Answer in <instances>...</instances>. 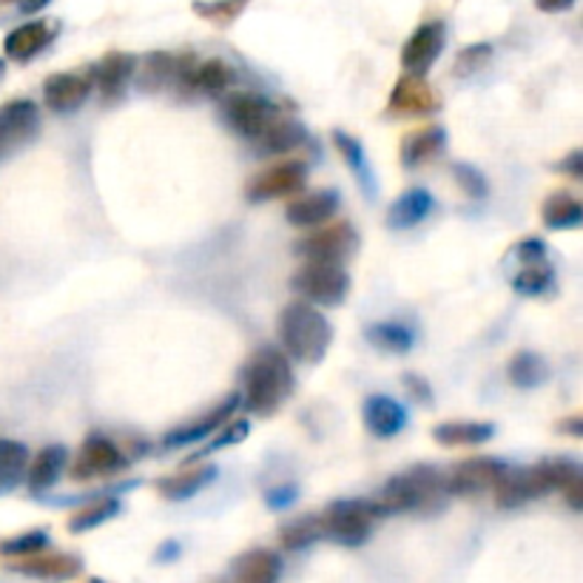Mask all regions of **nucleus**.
I'll use <instances>...</instances> for the list:
<instances>
[{
  "label": "nucleus",
  "mask_w": 583,
  "mask_h": 583,
  "mask_svg": "<svg viewBox=\"0 0 583 583\" xmlns=\"http://www.w3.org/2000/svg\"><path fill=\"white\" fill-rule=\"evenodd\" d=\"M243 387L245 393H239L245 399V407L250 413H257L262 418L276 416L282 410V404L288 402L294 396L296 376L294 367H290V359L285 350L280 348H259L250 362L245 364L243 373Z\"/></svg>",
  "instance_id": "obj_1"
},
{
  "label": "nucleus",
  "mask_w": 583,
  "mask_h": 583,
  "mask_svg": "<svg viewBox=\"0 0 583 583\" xmlns=\"http://www.w3.org/2000/svg\"><path fill=\"white\" fill-rule=\"evenodd\" d=\"M583 476L581 464L575 458H544V462L532 464V467H521V470H507L501 476L498 484L493 487L495 504L501 509H516L527 501L544 498V495L563 490L569 481H575Z\"/></svg>",
  "instance_id": "obj_2"
},
{
  "label": "nucleus",
  "mask_w": 583,
  "mask_h": 583,
  "mask_svg": "<svg viewBox=\"0 0 583 583\" xmlns=\"http://www.w3.org/2000/svg\"><path fill=\"white\" fill-rule=\"evenodd\" d=\"M448 495L444 472L432 464H416L410 470L399 472L381 487V493L373 498L379 516H396V513H422V509L439 507Z\"/></svg>",
  "instance_id": "obj_3"
},
{
  "label": "nucleus",
  "mask_w": 583,
  "mask_h": 583,
  "mask_svg": "<svg viewBox=\"0 0 583 583\" xmlns=\"http://www.w3.org/2000/svg\"><path fill=\"white\" fill-rule=\"evenodd\" d=\"M280 339L290 359L319 364L331 350L334 331L325 313H319L311 302H290L280 313Z\"/></svg>",
  "instance_id": "obj_4"
},
{
  "label": "nucleus",
  "mask_w": 583,
  "mask_h": 583,
  "mask_svg": "<svg viewBox=\"0 0 583 583\" xmlns=\"http://www.w3.org/2000/svg\"><path fill=\"white\" fill-rule=\"evenodd\" d=\"M379 518V509H376L373 501H334V504L319 516V521H322V539H331L334 544L357 549V546L367 544V539L373 535V527H376Z\"/></svg>",
  "instance_id": "obj_5"
},
{
  "label": "nucleus",
  "mask_w": 583,
  "mask_h": 583,
  "mask_svg": "<svg viewBox=\"0 0 583 583\" xmlns=\"http://www.w3.org/2000/svg\"><path fill=\"white\" fill-rule=\"evenodd\" d=\"M290 285L311 305H325V308H336L350 294V276L339 262H305L294 273Z\"/></svg>",
  "instance_id": "obj_6"
},
{
  "label": "nucleus",
  "mask_w": 583,
  "mask_h": 583,
  "mask_svg": "<svg viewBox=\"0 0 583 583\" xmlns=\"http://www.w3.org/2000/svg\"><path fill=\"white\" fill-rule=\"evenodd\" d=\"M131 464V458L122 453V448L103 432H91L89 439L80 444L75 464H72V481H94V478H108L122 472Z\"/></svg>",
  "instance_id": "obj_7"
},
{
  "label": "nucleus",
  "mask_w": 583,
  "mask_h": 583,
  "mask_svg": "<svg viewBox=\"0 0 583 583\" xmlns=\"http://www.w3.org/2000/svg\"><path fill=\"white\" fill-rule=\"evenodd\" d=\"M359 236L350 222H334L308 234L305 239L296 243V254L305 257V262H339L345 265V259L357 250Z\"/></svg>",
  "instance_id": "obj_8"
},
{
  "label": "nucleus",
  "mask_w": 583,
  "mask_h": 583,
  "mask_svg": "<svg viewBox=\"0 0 583 583\" xmlns=\"http://www.w3.org/2000/svg\"><path fill=\"white\" fill-rule=\"evenodd\" d=\"M225 114V122L236 134L248 137V140H257L262 131H265L268 122H273L280 117V108L273 106L271 100L262 98V94H254V91H236L225 100L222 106Z\"/></svg>",
  "instance_id": "obj_9"
},
{
  "label": "nucleus",
  "mask_w": 583,
  "mask_h": 583,
  "mask_svg": "<svg viewBox=\"0 0 583 583\" xmlns=\"http://www.w3.org/2000/svg\"><path fill=\"white\" fill-rule=\"evenodd\" d=\"M509 467L501 458H490V455H476L467 462H458L450 472H444V487L448 495H478L493 490L501 481V476Z\"/></svg>",
  "instance_id": "obj_10"
},
{
  "label": "nucleus",
  "mask_w": 583,
  "mask_h": 583,
  "mask_svg": "<svg viewBox=\"0 0 583 583\" xmlns=\"http://www.w3.org/2000/svg\"><path fill=\"white\" fill-rule=\"evenodd\" d=\"M40 117L31 100H9L0 106V159L15 154L38 137Z\"/></svg>",
  "instance_id": "obj_11"
},
{
  "label": "nucleus",
  "mask_w": 583,
  "mask_h": 583,
  "mask_svg": "<svg viewBox=\"0 0 583 583\" xmlns=\"http://www.w3.org/2000/svg\"><path fill=\"white\" fill-rule=\"evenodd\" d=\"M305 182H308V166L302 159H288V163L271 166L268 171L254 177L248 185V199L250 203H268V199L294 197L305 189Z\"/></svg>",
  "instance_id": "obj_12"
},
{
  "label": "nucleus",
  "mask_w": 583,
  "mask_h": 583,
  "mask_svg": "<svg viewBox=\"0 0 583 583\" xmlns=\"http://www.w3.org/2000/svg\"><path fill=\"white\" fill-rule=\"evenodd\" d=\"M94 89L91 72H54L43 80V103L57 114H72L83 106Z\"/></svg>",
  "instance_id": "obj_13"
},
{
  "label": "nucleus",
  "mask_w": 583,
  "mask_h": 583,
  "mask_svg": "<svg viewBox=\"0 0 583 583\" xmlns=\"http://www.w3.org/2000/svg\"><path fill=\"white\" fill-rule=\"evenodd\" d=\"M439 106V94L427 83L425 75H402L390 91V100H387V108L396 117H425Z\"/></svg>",
  "instance_id": "obj_14"
},
{
  "label": "nucleus",
  "mask_w": 583,
  "mask_h": 583,
  "mask_svg": "<svg viewBox=\"0 0 583 583\" xmlns=\"http://www.w3.org/2000/svg\"><path fill=\"white\" fill-rule=\"evenodd\" d=\"M9 569L23 578H35V581L63 583L83 575V558L72 553H46L43 549L38 555H29V558H17L15 563H9Z\"/></svg>",
  "instance_id": "obj_15"
},
{
  "label": "nucleus",
  "mask_w": 583,
  "mask_h": 583,
  "mask_svg": "<svg viewBox=\"0 0 583 583\" xmlns=\"http://www.w3.org/2000/svg\"><path fill=\"white\" fill-rule=\"evenodd\" d=\"M444 40H448V29L444 23L430 21L422 23L410 40L402 49V66L407 75H427L432 68V63L439 61L441 49H444Z\"/></svg>",
  "instance_id": "obj_16"
},
{
  "label": "nucleus",
  "mask_w": 583,
  "mask_h": 583,
  "mask_svg": "<svg viewBox=\"0 0 583 583\" xmlns=\"http://www.w3.org/2000/svg\"><path fill=\"white\" fill-rule=\"evenodd\" d=\"M239 402H243V396L239 393H231L225 399V402H220L217 407L205 410L203 416L194 418V422H189V425H180L174 427L171 432H166V439H163V444H166L168 450L171 448H189V444H197V441H205L211 432L220 430L222 425H225L228 418L234 416L236 407H239Z\"/></svg>",
  "instance_id": "obj_17"
},
{
  "label": "nucleus",
  "mask_w": 583,
  "mask_h": 583,
  "mask_svg": "<svg viewBox=\"0 0 583 583\" xmlns=\"http://www.w3.org/2000/svg\"><path fill=\"white\" fill-rule=\"evenodd\" d=\"M134 72L137 57L126 52H108L98 66L91 68V77H94V86L100 89L103 103H120L122 94L129 91Z\"/></svg>",
  "instance_id": "obj_18"
},
{
  "label": "nucleus",
  "mask_w": 583,
  "mask_h": 583,
  "mask_svg": "<svg viewBox=\"0 0 583 583\" xmlns=\"http://www.w3.org/2000/svg\"><path fill=\"white\" fill-rule=\"evenodd\" d=\"M362 418L367 432L376 436V439H393V436H399L407 427V410H404V404L385 393L364 399Z\"/></svg>",
  "instance_id": "obj_19"
},
{
  "label": "nucleus",
  "mask_w": 583,
  "mask_h": 583,
  "mask_svg": "<svg viewBox=\"0 0 583 583\" xmlns=\"http://www.w3.org/2000/svg\"><path fill=\"white\" fill-rule=\"evenodd\" d=\"M339 211V194L336 191H313L305 197L288 203V222L294 228H319L331 222Z\"/></svg>",
  "instance_id": "obj_20"
},
{
  "label": "nucleus",
  "mask_w": 583,
  "mask_h": 583,
  "mask_svg": "<svg viewBox=\"0 0 583 583\" xmlns=\"http://www.w3.org/2000/svg\"><path fill=\"white\" fill-rule=\"evenodd\" d=\"M217 476H220V472H217L213 464L194 462V467H189V470H180V472H174V476L157 478L154 487H157V493L163 495V498L185 501V498H191V495L203 493L205 487H211L213 481H217Z\"/></svg>",
  "instance_id": "obj_21"
},
{
  "label": "nucleus",
  "mask_w": 583,
  "mask_h": 583,
  "mask_svg": "<svg viewBox=\"0 0 583 583\" xmlns=\"http://www.w3.org/2000/svg\"><path fill=\"white\" fill-rule=\"evenodd\" d=\"M52 38H54V23L29 21L23 23V26H17L15 31H9L7 40H3V52H7L9 61L26 63L38 52H43L46 46L52 43Z\"/></svg>",
  "instance_id": "obj_22"
},
{
  "label": "nucleus",
  "mask_w": 583,
  "mask_h": 583,
  "mask_svg": "<svg viewBox=\"0 0 583 583\" xmlns=\"http://www.w3.org/2000/svg\"><path fill=\"white\" fill-rule=\"evenodd\" d=\"M444 148H448V131L441 129V126H427V129L410 131L404 137L399 157H402L404 168H422L436 157H441Z\"/></svg>",
  "instance_id": "obj_23"
},
{
  "label": "nucleus",
  "mask_w": 583,
  "mask_h": 583,
  "mask_svg": "<svg viewBox=\"0 0 583 583\" xmlns=\"http://www.w3.org/2000/svg\"><path fill=\"white\" fill-rule=\"evenodd\" d=\"M66 448L63 444H46L38 450V455L31 458L26 467V484H29L31 495L49 493L57 481H61L63 470H66Z\"/></svg>",
  "instance_id": "obj_24"
},
{
  "label": "nucleus",
  "mask_w": 583,
  "mask_h": 583,
  "mask_svg": "<svg viewBox=\"0 0 583 583\" xmlns=\"http://www.w3.org/2000/svg\"><path fill=\"white\" fill-rule=\"evenodd\" d=\"M234 583H280L282 558L271 549H248L231 567Z\"/></svg>",
  "instance_id": "obj_25"
},
{
  "label": "nucleus",
  "mask_w": 583,
  "mask_h": 583,
  "mask_svg": "<svg viewBox=\"0 0 583 583\" xmlns=\"http://www.w3.org/2000/svg\"><path fill=\"white\" fill-rule=\"evenodd\" d=\"M432 194L425 189H410L387 208V228L393 231H410L418 222H425L432 211Z\"/></svg>",
  "instance_id": "obj_26"
},
{
  "label": "nucleus",
  "mask_w": 583,
  "mask_h": 583,
  "mask_svg": "<svg viewBox=\"0 0 583 583\" xmlns=\"http://www.w3.org/2000/svg\"><path fill=\"white\" fill-rule=\"evenodd\" d=\"M495 436V427L487 422H444L432 427V441L441 448H478Z\"/></svg>",
  "instance_id": "obj_27"
},
{
  "label": "nucleus",
  "mask_w": 583,
  "mask_h": 583,
  "mask_svg": "<svg viewBox=\"0 0 583 583\" xmlns=\"http://www.w3.org/2000/svg\"><path fill=\"white\" fill-rule=\"evenodd\" d=\"M305 137H308V131H305L302 122L288 120V117H276L257 137V145L265 154H290L305 143Z\"/></svg>",
  "instance_id": "obj_28"
},
{
  "label": "nucleus",
  "mask_w": 583,
  "mask_h": 583,
  "mask_svg": "<svg viewBox=\"0 0 583 583\" xmlns=\"http://www.w3.org/2000/svg\"><path fill=\"white\" fill-rule=\"evenodd\" d=\"M541 220L549 231H572V228H581L583 208L575 194L555 191V194L546 197L544 208H541Z\"/></svg>",
  "instance_id": "obj_29"
},
{
  "label": "nucleus",
  "mask_w": 583,
  "mask_h": 583,
  "mask_svg": "<svg viewBox=\"0 0 583 583\" xmlns=\"http://www.w3.org/2000/svg\"><path fill=\"white\" fill-rule=\"evenodd\" d=\"M120 509H122L120 498H114V495H100V498H91L89 504H83L77 513H72L66 527L72 535H83V532L98 530V527H103L106 521L120 516Z\"/></svg>",
  "instance_id": "obj_30"
},
{
  "label": "nucleus",
  "mask_w": 583,
  "mask_h": 583,
  "mask_svg": "<svg viewBox=\"0 0 583 583\" xmlns=\"http://www.w3.org/2000/svg\"><path fill=\"white\" fill-rule=\"evenodd\" d=\"M29 467V450L21 441L0 439V495L12 493L21 487Z\"/></svg>",
  "instance_id": "obj_31"
},
{
  "label": "nucleus",
  "mask_w": 583,
  "mask_h": 583,
  "mask_svg": "<svg viewBox=\"0 0 583 583\" xmlns=\"http://www.w3.org/2000/svg\"><path fill=\"white\" fill-rule=\"evenodd\" d=\"M367 341L373 348L385 350V353H393V357H402V353H410L413 345H416V336L402 322H373L367 331Z\"/></svg>",
  "instance_id": "obj_32"
},
{
  "label": "nucleus",
  "mask_w": 583,
  "mask_h": 583,
  "mask_svg": "<svg viewBox=\"0 0 583 583\" xmlns=\"http://www.w3.org/2000/svg\"><path fill=\"white\" fill-rule=\"evenodd\" d=\"M507 376L509 381L521 387V390H535V387L546 385V379H549V364H546L539 353L521 350V353L509 359Z\"/></svg>",
  "instance_id": "obj_33"
},
{
  "label": "nucleus",
  "mask_w": 583,
  "mask_h": 583,
  "mask_svg": "<svg viewBox=\"0 0 583 583\" xmlns=\"http://www.w3.org/2000/svg\"><path fill=\"white\" fill-rule=\"evenodd\" d=\"M322 539V521L319 516H299L280 530V544L288 553H302Z\"/></svg>",
  "instance_id": "obj_34"
},
{
  "label": "nucleus",
  "mask_w": 583,
  "mask_h": 583,
  "mask_svg": "<svg viewBox=\"0 0 583 583\" xmlns=\"http://www.w3.org/2000/svg\"><path fill=\"white\" fill-rule=\"evenodd\" d=\"M334 145H336V152L341 154V159L350 166V171L359 177L364 191L373 194V171H371V166H367V157H364L362 143H359L357 137L345 134V131H334Z\"/></svg>",
  "instance_id": "obj_35"
},
{
  "label": "nucleus",
  "mask_w": 583,
  "mask_h": 583,
  "mask_svg": "<svg viewBox=\"0 0 583 583\" xmlns=\"http://www.w3.org/2000/svg\"><path fill=\"white\" fill-rule=\"evenodd\" d=\"M513 288L523 296H541L546 294V290H553L555 288L553 265H549L546 259H541V262H527V265L516 273Z\"/></svg>",
  "instance_id": "obj_36"
},
{
  "label": "nucleus",
  "mask_w": 583,
  "mask_h": 583,
  "mask_svg": "<svg viewBox=\"0 0 583 583\" xmlns=\"http://www.w3.org/2000/svg\"><path fill=\"white\" fill-rule=\"evenodd\" d=\"M234 80V72L228 68L225 61H205L199 66H194V89L205 91V94H222V91L231 86Z\"/></svg>",
  "instance_id": "obj_37"
},
{
  "label": "nucleus",
  "mask_w": 583,
  "mask_h": 583,
  "mask_svg": "<svg viewBox=\"0 0 583 583\" xmlns=\"http://www.w3.org/2000/svg\"><path fill=\"white\" fill-rule=\"evenodd\" d=\"M250 0H197L194 12L213 26H231L248 9Z\"/></svg>",
  "instance_id": "obj_38"
},
{
  "label": "nucleus",
  "mask_w": 583,
  "mask_h": 583,
  "mask_svg": "<svg viewBox=\"0 0 583 583\" xmlns=\"http://www.w3.org/2000/svg\"><path fill=\"white\" fill-rule=\"evenodd\" d=\"M43 549H49V532L46 530H29L0 544V555H7V558H29Z\"/></svg>",
  "instance_id": "obj_39"
},
{
  "label": "nucleus",
  "mask_w": 583,
  "mask_h": 583,
  "mask_svg": "<svg viewBox=\"0 0 583 583\" xmlns=\"http://www.w3.org/2000/svg\"><path fill=\"white\" fill-rule=\"evenodd\" d=\"M490 61H493V46L472 43L455 54L453 72H455V77H472V75H478V72H481V68H484Z\"/></svg>",
  "instance_id": "obj_40"
},
{
  "label": "nucleus",
  "mask_w": 583,
  "mask_h": 583,
  "mask_svg": "<svg viewBox=\"0 0 583 583\" xmlns=\"http://www.w3.org/2000/svg\"><path fill=\"white\" fill-rule=\"evenodd\" d=\"M248 432H250V425L245 422V418L243 422H225V425L220 427V436H217V439L208 441V444H205L203 450H197L194 455H189V464L197 462V458H203V455H208V453H217V450H222V448L239 444V441L248 439Z\"/></svg>",
  "instance_id": "obj_41"
},
{
  "label": "nucleus",
  "mask_w": 583,
  "mask_h": 583,
  "mask_svg": "<svg viewBox=\"0 0 583 583\" xmlns=\"http://www.w3.org/2000/svg\"><path fill=\"white\" fill-rule=\"evenodd\" d=\"M453 177L470 199H487V194H490V182H487V177L481 174L476 166H470V163H455Z\"/></svg>",
  "instance_id": "obj_42"
},
{
  "label": "nucleus",
  "mask_w": 583,
  "mask_h": 583,
  "mask_svg": "<svg viewBox=\"0 0 583 583\" xmlns=\"http://www.w3.org/2000/svg\"><path fill=\"white\" fill-rule=\"evenodd\" d=\"M296 498H299V487L296 484H282V487H273V490H268L265 493V504L271 509H288L290 504H296Z\"/></svg>",
  "instance_id": "obj_43"
},
{
  "label": "nucleus",
  "mask_w": 583,
  "mask_h": 583,
  "mask_svg": "<svg viewBox=\"0 0 583 583\" xmlns=\"http://www.w3.org/2000/svg\"><path fill=\"white\" fill-rule=\"evenodd\" d=\"M404 387H407V393L413 396L418 404H427V407H432L436 396H432L430 385H427L422 376H416V373H404Z\"/></svg>",
  "instance_id": "obj_44"
},
{
  "label": "nucleus",
  "mask_w": 583,
  "mask_h": 583,
  "mask_svg": "<svg viewBox=\"0 0 583 583\" xmlns=\"http://www.w3.org/2000/svg\"><path fill=\"white\" fill-rule=\"evenodd\" d=\"M516 257L521 259V265H527V262H541V259H546V243L544 239H523V243L516 245Z\"/></svg>",
  "instance_id": "obj_45"
},
{
  "label": "nucleus",
  "mask_w": 583,
  "mask_h": 583,
  "mask_svg": "<svg viewBox=\"0 0 583 583\" xmlns=\"http://www.w3.org/2000/svg\"><path fill=\"white\" fill-rule=\"evenodd\" d=\"M561 493H563V498H567L569 507L575 509V513H581L583 509V476H578L575 481H569Z\"/></svg>",
  "instance_id": "obj_46"
},
{
  "label": "nucleus",
  "mask_w": 583,
  "mask_h": 583,
  "mask_svg": "<svg viewBox=\"0 0 583 583\" xmlns=\"http://www.w3.org/2000/svg\"><path fill=\"white\" fill-rule=\"evenodd\" d=\"M555 168H558V171H563V174L581 180V177H583V154L572 152L567 159H561V163H555Z\"/></svg>",
  "instance_id": "obj_47"
},
{
  "label": "nucleus",
  "mask_w": 583,
  "mask_h": 583,
  "mask_svg": "<svg viewBox=\"0 0 583 583\" xmlns=\"http://www.w3.org/2000/svg\"><path fill=\"white\" fill-rule=\"evenodd\" d=\"M558 432H567V436H575V439H581L583 436V416H569V418H561V422H558Z\"/></svg>",
  "instance_id": "obj_48"
},
{
  "label": "nucleus",
  "mask_w": 583,
  "mask_h": 583,
  "mask_svg": "<svg viewBox=\"0 0 583 583\" xmlns=\"http://www.w3.org/2000/svg\"><path fill=\"white\" fill-rule=\"evenodd\" d=\"M0 3H17L23 15H38L40 9H46L52 0H0Z\"/></svg>",
  "instance_id": "obj_49"
},
{
  "label": "nucleus",
  "mask_w": 583,
  "mask_h": 583,
  "mask_svg": "<svg viewBox=\"0 0 583 583\" xmlns=\"http://www.w3.org/2000/svg\"><path fill=\"white\" fill-rule=\"evenodd\" d=\"M578 0H535V7L541 9V12H549V15H555V12H567V9L575 7Z\"/></svg>",
  "instance_id": "obj_50"
},
{
  "label": "nucleus",
  "mask_w": 583,
  "mask_h": 583,
  "mask_svg": "<svg viewBox=\"0 0 583 583\" xmlns=\"http://www.w3.org/2000/svg\"><path fill=\"white\" fill-rule=\"evenodd\" d=\"M177 555H180V544H177V541H166V544L159 546L154 558H157L159 563H166V561H174Z\"/></svg>",
  "instance_id": "obj_51"
},
{
  "label": "nucleus",
  "mask_w": 583,
  "mask_h": 583,
  "mask_svg": "<svg viewBox=\"0 0 583 583\" xmlns=\"http://www.w3.org/2000/svg\"><path fill=\"white\" fill-rule=\"evenodd\" d=\"M86 583H106V581H103V578H89Z\"/></svg>",
  "instance_id": "obj_52"
},
{
  "label": "nucleus",
  "mask_w": 583,
  "mask_h": 583,
  "mask_svg": "<svg viewBox=\"0 0 583 583\" xmlns=\"http://www.w3.org/2000/svg\"><path fill=\"white\" fill-rule=\"evenodd\" d=\"M3 72H7V63L0 61V77H3Z\"/></svg>",
  "instance_id": "obj_53"
}]
</instances>
